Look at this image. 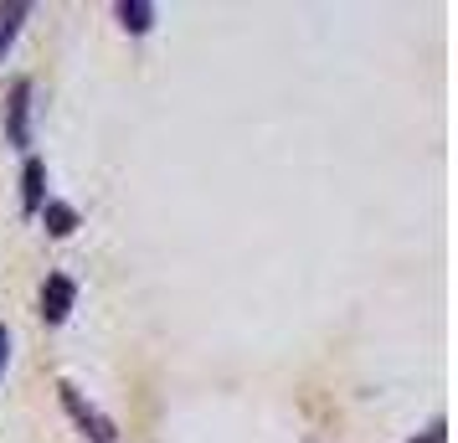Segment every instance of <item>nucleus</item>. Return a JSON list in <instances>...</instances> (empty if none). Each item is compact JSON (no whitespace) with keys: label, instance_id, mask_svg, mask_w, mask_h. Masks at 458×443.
<instances>
[{"label":"nucleus","instance_id":"f257e3e1","mask_svg":"<svg viewBox=\"0 0 458 443\" xmlns=\"http://www.w3.org/2000/svg\"><path fill=\"white\" fill-rule=\"evenodd\" d=\"M57 392H63V407L72 413V422H78V428H83V433H88L93 443H114V439H119L114 418H104V413H98L93 402H83V392H78L72 381H57Z\"/></svg>","mask_w":458,"mask_h":443},{"label":"nucleus","instance_id":"f03ea898","mask_svg":"<svg viewBox=\"0 0 458 443\" xmlns=\"http://www.w3.org/2000/svg\"><path fill=\"white\" fill-rule=\"evenodd\" d=\"M5 140L16 149H31V78H16L11 83V98H5Z\"/></svg>","mask_w":458,"mask_h":443},{"label":"nucleus","instance_id":"7ed1b4c3","mask_svg":"<svg viewBox=\"0 0 458 443\" xmlns=\"http://www.w3.org/2000/svg\"><path fill=\"white\" fill-rule=\"evenodd\" d=\"M72 304H78V284L67 274H52L42 284V319L47 325H63V319L72 315Z\"/></svg>","mask_w":458,"mask_h":443},{"label":"nucleus","instance_id":"20e7f679","mask_svg":"<svg viewBox=\"0 0 458 443\" xmlns=\"http://www.w3.org/2000/svg\"><path fill=\"white\" fill-rule=\"evenodd\" d=\"M42 186H47V166L31 155L26 170H21V211H26V217H31V211H42Z\"/></svg>","mask_w":458,"mask_h":443},{"label":"nucleus","instance_id":"39448f33","mask_svg":"<svg viewBox=\"0 0 458 443\" xmlns=\"http://www.w3.org/2000/svg\"><path fill=\"white\" fill-rule=\"evenodd\" d=\"M119 21H124V31L145 37L149 26H155V5L149 0H119Z\"/></svg>","mask_w":458,"mask_h":443},{"label":"nucleus","instance_id":"423d86ee","mask_svg":"<svg viewBox=\"0 0 458 443\" xmlns=\"http://www.w3.org/2000/svg\"><path fill=\"white\" fill-rule=\"evenodd\" d=\"M42 222H47V233H52V237H72V233H78V211L67 207V201H47Z\"/></svg>","mask_w":458,"mask_h":443},{"label":"nucleus","instance_id":"0eeeda50","mask_svg":"<svg viewBox=\"0 0 458 443\" xmlns=\"http://www.w3.org/2000/svg\"><path fill=\"white\" fill-rule=\"evenodd\" d=\"M412 443H443V418H437L433 428H428V433H422V439H412Z\"/></svg>","mask_w":458,"mask_h":443},{"label":"nucleus","instance_id":"6e6552de","mask_svg":"<svg viewBox=\"0 0 458 443\" xmlns=\"http://www.w3.org/2000/svg\"><path fill=\"white\" fill-rule=\"evenodd\" d=\"M5 356H11V330L0 325V371H5Z\"/></svg>","mask_w":458,"mask_h":443}]
</instances>
